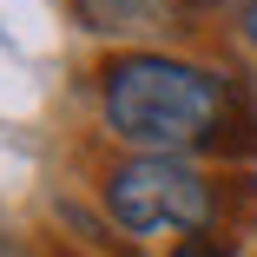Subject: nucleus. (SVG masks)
Masks as SVG:
<instances>
[{"instance_id": "1", "label": "nucleus", "mask_w": 257, "mask_h": 257, "mask_svg": "<svg viewBox=\"0 0 257 257\" xmlns=\"http://www.w3.org/2000/svg\"><path fill=\"white\" fill-rule=\"evenodd\" d=\"M99 106H106L112 139L159 152V159H178L185 145H204L218 132L224 86L204 66H185L165 53H125L99 73Z\"/></svg>"}, {"instance_id": "2", "label": "nucleus", "mask_w": 257, "mask_h": 257, "mask_svg": "<svg viewBox=\"0 0 257 257\" xmlns=\"http://www.w3.org/2000/svg\"><path fill=\"white\" fill-rule=\"evenodd\" d=\"M106 211L132 237H165V231H198L211 218V185H204L185 159H159L139 152L106 178Z\"/></svg>"}, {"instance_id": "3", "label": "nucleus", "mask_w": 257, "mask_h": 257, "mask_svg": "<svg viewBox=\"0 0 257 257\" xmlns=\"http://www.w3.org/2000/svg\"><path fill=\"white\" fill-rule=\"evenodd\" d=\"M73 7H79V20L92 33H125V27L152 20L159 7H172V0H73Z\"/></svg>"}, {"instance_id": "4", "label": "nucleus", "mask_w": 257, "mask_h": 257, "mask_svg": "<svg viewBox=\"0 0 257 257\" xmlns=\"http://www.w3.org/2000/svg\"><path fill=\"white\" fill-rule=\"evenodd\" d=\"M172 257H231V250H224V244H211V237H185Z\"/></svg>"}, {"instance_id": "5", "label": "nucleus", "mask_w": 257, "mask_h": 257, "mask_svg": "<svg viewBox=\"0 0 257 257\" xmlns=\"http://www.w3.org/2000/svg\"><path fill=\"white\" fill-rule=\"evenodd\" d=\"M244 40L257 46V0H244Z\"/></svg>"}, {"instance_id": "6", "label": "nucleus", "mask_w": 257, "mask_h": 257, "mask_svg": "<svg viewBox=\"0 0 257 257\" xmlns=\"http://www.w3.org/2000/svg\"><path fill=\"white\" fill-rule=\"evenodd\" d=\"M0 257H27V244H20V237H7V231H0Z\"/></svg>"}]
</instances>
